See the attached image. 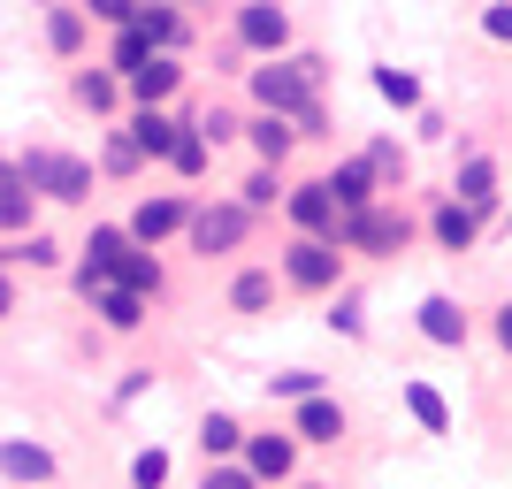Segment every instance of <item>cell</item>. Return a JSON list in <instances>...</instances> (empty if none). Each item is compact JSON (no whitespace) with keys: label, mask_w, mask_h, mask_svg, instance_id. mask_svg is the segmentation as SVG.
I'll return each mask as SVG.
<instances>
[{"label":"cell","mask_w":512,"mask_h":489,"mask_svg":"<svg viewBox=\"0 0 512 489\" xmlns=\"http://www.w3.org/2000/svg\"><path fill=\"white\" fill-rule=\"evenodd\" d=\"M16 184H23V192H31V199H85L92 192V169H85V161H77V153H23V161H16Z\"/></svg>","instance_id":"cell-1"},{"label":"cell","mask_w":512,"mask_h":489,"mask_svg":"<svg viewBox=\"0 0 512 489\" xmlns=\"http://www.w3.org/2000/svg\"><path fill=\"white\" fill-rule=\"evenodd\" d=\"M337 245H352V253H398V245H406V214L367 207V214H352V222H337Z\"/></svg>","instance_id":"cell-2"},{"label":"cell","mask_w":512,"mask_h":489,"mask_svg":"<svg viewBox=\"0 0 512 489\" xmlns=\"http://www.w3.org/2000/svg\"><path fill=\"white\" fill-rule=\"evenodd\" d=\"M337 268H344V253L329 245V237H299V245L283 253V276L299 283V291H329V283H337Z\"/></svg>","instance_id":"cell-3"},{"label":"cell","mask_w":512,"mask_h":489,"mask_svg":"<svg viewBox=\"0 0 512 489\" xmlns=\"http://www.w3.org/2000/svg\"><path fill=\"white\" fill-rule=\"evenodd\" d=\"M245 222H253L245 207H192V222H184V230H192L199 253H230L237 237H245Z\"/></svg>","instance_id":"cell-4"},{"label":"cell","mask_w":512,"mask_h":489,"mask_svg":"<svg viewBox=\"0 0 512 489\" xmlns=\"http://www.w3.org/2000/svg\"><path fill=\"white\" fill-rule=\"evenodd\" d=\"M237 39L253 46V54H283V46H291V16H283L276 0H253V8L237 16Z\"/></svg>","instance_id":"cell-5"},{"label":"cell","mask_w":512,"mask_h":489,"mask_svg":"<svg viewBox=\"0 0 512 489\" xmlns=\"http://www.w3.org/2000/svg\"><path fill=\"white\" fill-rule=\"evenodd\" d=\"M321 192H329L337 222H352V214H367V207H375V176H367V161H344L337 176H321Z\"/></svg>","instance_id":"cell-6"},{"label":"cell","mask_w":512,"mask_h":489,"mask_svg":"<svg viewBox=\"0 0 512 489\" xmlns=\"http://www.w3.org/2000/svg\"><path fill=\"white\" fill-rule=\"evenodd\" d=\"M184 222H192V207H184V199H146V207L130 214V245H161V237L169 230H184Z\"/></svg>","instance_id":"cell-7"},{"label":"cell","mask_w":512,"mask_h":489,"mask_svg":"<svg viewBox=\"0 0 512 489\" xmlns=\"http://www.w3.org/2000/svg\"><path fill=\"white\" fill-rule=\"evenodd\" d=\"M176 85H184V62H176V54H146V69H130V100L138 107H161Z\"/></svg>","instance_id":"cell-8"},{"label":"cell","mask_w":512,"mask_h":489,"mask_svg":"<svg viewBox=\"0 0 512 489\" xmlns=\"http://www.w3.org/2000/svg\"><path fill=\"white\" fill-rule=\"evenodd\" d=\"M299 467V444H291V436H253V444H245V474H253V482H283V474Z\"/></svg>","instance_id":"cell-9"},{"label":"cell","mask_w":512,"mask_h":489,"mask_svg":"<svg viewBox=\"0 0 512 489\" xmlns=\"http://www.w3.org/2000/svg\"><path fill=\"white\" fill-rule=\"evenodd\" d=\"M107 283H115V291H130V298H146V291H161V260L138 253V245H123V253H115V268H107Z\"/></svg>","instance_id":"cell-10"},{"label":"cell","mask_w":512,"mask_h":489,"mask_svg":"<svg viewBox=\"0 0 512 489\" xmlns=\"http://www.w3.org/2000/svg\"><path fill=\"white\" fill-rule=\"evenodd\" d=\"M291 436H306V444H337V436H344V405L337 398H299Z\"/></svg>","instance_id":"cell-11"},{"label":"cell","mask_w":512,"mask_h":489,"mask_svg":"<svg viewBox=\"0 0 512 489\" xmlns=\"http://www.w3.org/2000/svg\"><path fill=\"white\" fill-rule=\"evenodd\" d=\"M291 222H299L306 237H329V245H337V207H329L321 184H299V192H291Z\"/></svg>","instance_id":"cell-12"},{"label":"cell","mask_w":512,"mask_h":489,"mask_svg":"<svg viewBox=\"0 0 512 489\" xmlns=\"http://www.w3.org/2000/svg\"><path fill=\"white\" fill-rule=\"evenodd\" d=\"M130 146H138V161H161V153L176 146V115H161V107H138V115H130Z\"/></svg>","instance_id":"cell-13"},{"label":"cell","mask_w":512,"mask_h":489,"mask_svg":"<svg viewBox=\"0 0 512 489\" xmlns=\"http://www.w3.org/2000/svg\"><path fill=\"white\" fill-rule=\"evenodd\" d=\"M130 31H138V39H146L153 54H169V46L184 39V16H176V8H161V0H153V8L138 0V16H130Z\"/></svg>","instance_id":"cell-14"},{"label":"cell","mask_w":512,"mask_h":489,"mask_svg":"<svg viewBox=\"0 0 512 489\" xmlns=\"http://www.w3.org/2000/svg\"><path fill=\"white\" fill-rule=\"evenodd\" d=\"M421 337H428V344H467V314H459L444 291L421 298Z\"/></svg>","instance_id":"cell-15"},{"label":"cell","mask_w":512,"mask_h":489,"mask_svg":"<svg viewBox=\"0 0 512 489\" xmlns=\"http://www.w3.org/2000/svg\"><path fill=\"white\" fill-rule=\"evenodd\" d=\"M92 306H100V321L107 329H138V321H146V298H130V291H115V283H92Z\"/></svg>","instance_id":"cell-16"},{"label":"cell","mask_w":512,"mask_h":489,"mask_svg":"<svg viewBox=\"0 0 512 489\" xmlns=\"http://www.w3.org/2000/svg\"><path fill=\"white\" fill-rule=\"evenodd\" d=\"M0 474H8V482H46V474H54V451L46 444H0Z\"/></svg>","instance_id":"cell-17"},{"label":"cell","mask_w":512,"mask_h":489,"mask_svg":"<svg viewBox=\"0 0 512 489\" xmlns=\"http://www.w3.org/2000/svg\"><path fill=\"white\" fill-rule=\"evenodd\" d=\"M474 230H482V214H474V207H459V199H444V207H436V237H444V253H467Z\"/></svg>","instance_id":"cell-18"},{"label":"cell","mask_w":512,"mask_h":489,"mask_svg":"<svg viewBox=\"0 0 512 489\" xmlns=\"http://www.w3.org/2000/svg\"><path fill=\"white\" fill-rule=\"evenodd\" d=\"M490 199H497V169L474 153L467 169H459V207H474V214H490Z\"/></svg>","instance_id":"cell-19"},{"label":"cell","mask_w":512,"mask_h":489,"mask_svg":"<svg viewBox=\"0 0 512 489\" xmlns=\"http://www.w3.org/2000/svg\"><path fill=\"white\" fill-rule=\"evenodd\" d=\"M291 138H299V130L283 123V115H260V123H253V153H260V161H268V169H276L283 153H291Z\"/></svg>","instance_id":"cell-20"},{"label":"cell","mask_w":512,"mask_h":489,"mask_svg":"<svg viewBox=\"0 0 512 489\" xmlns=\"http://www.w3.org/2000/svg\"><path fill=\"white\" fill-rule=\"evenodd\" d=\"M237 444H245V428H237L230 413H207V421H199V451H207V459H230Z\"/></svg>","instance_id":"cell-21"},{"label":"cell","mask_w":512,"mask_h":489,"mask_svg":"<svg viewBox=\"0 0 512 489\" xmlns=\"http://www.w3.org/2000/svg\"><path fill=\"white\" fill-rule=\"evenodd\" d=\"M406 405H413V421H421L428 436H444V428H451V405L436 398V390H428V383H406Z\"/></svg>","instance_id":"cell-22"},{"label":"cell","mask_w":512,"mask_h":489,"mask_svg":"<svg viewBox=\"0 0 512 489\" xmlns=\"http://www.w3.org/2000/svg\"><path fill=\"white\" fill-rule=\"evenodd\" d=\"M46 46H54V54H77V46H85V8H54V16H46Z\"/></svg>","instance_id":"cell-23"},{"label":"cell","mask_w":512,"mask_h":489,"mask_svg":"<svg viewBox=\"0 0 512 489\" xmlns=\"http://www.w3.org/2000/svg\"><path fill=\"white\" fill-rule=\"evenodd\" d=\"M268 298H276V276H260V268H245V276L230 283V306H237V314H260Z\"/></svg>","instance_id":"cell-24"},{"label":"cell","mask_w":512,"mask_h":489,"mask_svg":"<svg viewBox=\"0 0 512 489\" xmlns=\"http://www.w3.org/2000/svg\"><path fill=\"white\" fill-rule=\"evenodd\" d=\"M169 161H176L184 176H199V169H207V138H199L192 123H176V146H169Z\"/></svg>","instance_id":"cell-25"},{"label":"cell","mask_w":512,"mask_h":489,"mask_svg":"<svg viewBox=\"0 0 512 489\" xmlns=\"http://www.w3.org/2000/svg\"><path fill=\"white\" fill-rule=\"evenodd\" d=\"M0 260H8V268H16V260H31V268H54V260H62V245H54V237H16Z\"/></svg>","instance_id":"cell-26"},{"label":"cell","mask_w":512,"mask_h":489,"mask_svg":"<svg viewBox=\"0 0 512 489\" xmlns=\"http://www.w3.org/2000/svg\"><path fill=\"white\" fill-rule=\"evenodd\" d=\"M375 92H383L390 107H421V85H413L406 69H375Z\"/></svg>","instance_id":"cell-27"},{"label":"cell","mask_w":512,"mask_h":489,"mask_svg":"<svg viewBox=\"0 0 512 489\" xmlns=\"http://www.w3.org/2000/svg\"><path fill=\"white\" fill-rule=\"evenodd\" d=\"M130 482H138V489H161V482H169V451H138V459H130Z\"/></svg>","instance_id":"cell-28"},{"label":"cell","mask_w":512,"mask_h":489,"mask_svg":"<svg viewBox=\"0 0 512 489\" xmlns=\"http://www.w3.org/2000/svg\"><path fill=\"white\" fill-rule=\"evenodd\" d=\"M31 222V192L23 184H0V230H23Z\"/></svg>","instance_id":"cell-29"},{"label":"cell","mask_w":512,"mask_h":489,"mask_svg":"<svg viewBox=\"0 0 512 489\" xmlns=\"http://www.w3.org/2000/svg\"><path fill=\"white\" fill-rule=\"evenodd\" d=\"M245 214H260V207H276V169H253L245 176V199H237Z\"/></svg>","instance_id":"cell-30"},{"label":"cell","mask_w":512,"mask_h":489,"mask_svg":"<svg viewBox=\"0 0 512 489\" xmlns=\"http://www.w3.org/2000/svg\"><path fill=\"white\" fill-rule=\"evenodd\" d=\"M146 54H153V46H146V39H138V31L123 23V31H115V69L130 77V69H146Z\"/></svg>","instance_id":"cell-31"},{"label":"cell","mask_w":512,"mask_h":489,"mask_svg":"<svg viewBox=\"0 0 512 489\" xmlns=\"http://www.w3.org/2000/svg\"><path fill=\"white\" fill-rule=\"evenodd\" d=\"M268 390H276V398H321V375L314 367H291V375H276Z\"/></svg>","instance_id":"cell-32"},{"label":"cell","mask_w":512,"mask_h":489,"mask_svg":"<svg viewBox=\"0 0 512 489\" xmlns=\"http://www.w3.org/2000/svg\"><path fill=\"white\" fill-rule=\"evenodd\" d=\"M77 100H85L92 115H107V107H115V77H77Z\"/></svg>","instance_id":"cell-33"},{"label":"cell","mask_w":512,"mask_h":489,"mask_svg":"<svg viewBox=\"0 0 512 489\" xmlns=\"http://www.w3.org/2000/svg\"><path fill=\"white\" fill-rule=\"evenodd\" d=\"M482 31H490L497 46H512V0H490V8H482Z\"/></svg>","instance_id":"cell-34"},{"label":"cell","mask_w":512,"mask_h":489,"mask_svg":"<svg viewBox=\"0 0 512 489\" xmlns=\"http://www.w3.org/2000/svg\"><path fill=\"white\" fill-rule=\"evenodd\" d=\"M85 8H92V16H100V23H115V31H123V23L138 16V0H85Z\"/></svg>","instance_id":"cell-35"},{"label":"cell","mask_w":512,"mask_h":489,"mask_svg":"<svg viewBox=\"0 0 512 489\" xmlns=\"http://www.w3.org/2000/svg\"><path fill=\"white\" fill-rule=\"evenodd\" d=\"M207 489H253V474L245 467H207Z\"/></svg>","instance_id":"cell-36"},{"label":"cell","mask_w":512,"mask_h":489,"mask_svg":"<svg viewBox=\"0 0 512 489\" xmlns=\"http://www.w3.org/2000/svg\"><path fill=\"white\" fill-rule=\"evenodd\" d=\"M107 169H138V146H130V138H107Z\"/></svg>","instance_id":"cell-37"},{"label":"cell","mask_w":512,"mask_h":489,"mask_svg":"<svg viewBox=\"0 0 512 489\" xmlns=\"http://www.w3.org/2000/svg\"><path fill=\"white\" fill-rule=\"evenodd\" d=\"M497 344H505V352H512V306H505V314H497Z\"/></svg>","instance_id":"cell-38"},{"label":"cell","mask_w":512,"mask_h":489,"mask_svg":"<svg viewBox=\"0 0 512 489\" xmlns=\"http://www.w3.org/2000/svg\"><path fill=\"white\" fill-rule=\"evenodd\" d=\"M8 306H16V283H8V276H0V314H8Z\"/></svg>","instance_id":"cell-39"},{"label":"cell","mask_w":512,"mask_h":489,"mask_svg":"<svg viewBox=\"0 0 512 489\" xmlns=\"http://www.w3.org/2000/svg\"><path fill=\"white\" fill-rule=\"evenodd\" d=\"M306 489H321V482H306Z\"/></svg>","instance_id":"cell-40"}]
</instances>
